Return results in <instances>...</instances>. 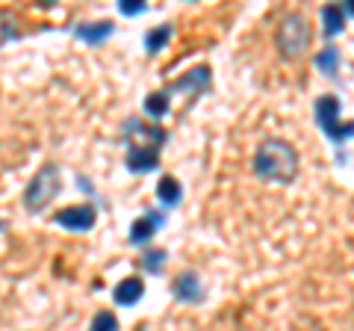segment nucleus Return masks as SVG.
Returning a JSON list of instances; mask_svg holds the SVG:
<instances>
[{
  "instance_id": "obj_1",
  "label": "nucleus",
  "mask_w": 354,
  "mask_h": 331,
  "mask_svg": "<svg viewBox=\"0 0 354 331\" xmlns=\"http://www.w3.org/2000/svg\"><path fill=\"white\" fill-rule=\"evenodd\" d=\"M254 175L266 181L290 184L298 175V154L290 142L283 139H266L254 154Z\"/></svg>"
},
{
  "instance_id": "obj_2",
  "label": "nucleus",
  "mask_w": 354,
  "mask_h": 331,
  "mask_svg": "<svg viewBox=\"0 0 354 331\" xmlns=\"http://www.w3.org/2000/svg\"><path fill=\"white\" fill-rule=\"evenodd\" d=\"M59 193H62V175H59L57 166L48 163V166H41V169L36 172V178L27 184V190H24V207H27L30 213H41Z\"/></svg>"
},
{
  "instance_id": "obj_3",
  "label": "nucleus",
  "mask_w": 354,
  "mask_h": 331,
  "mask_svg": "<svg viewBox=\"0 0 354 331\" xmlns=\"http://www.w3.org/2000/svg\"><path fill=\"white\" fill-rule=\"evenodd\" d=\"M274 45L283 57H301V53L310 48V24L301 12H290L283 15V21L278 24V33H274Z\"/></svg>"
},
{
  "instance_id": "obj_4",
  "label": "nucleus",
  "mask_w": 354,
  "mask_h": 331,
  "mask_svg": "<svg viewBox=\"0 0 354 331\" xmlns=\"http://www.w3.org/2000/svg\"><path fill=\"white\" fill-rule=\"evenodd\" d=\"M313 113H316L319 127H322L334 142H346V139L354 136V121H351V125H346V127L339 125V118H337L339 116V101L334 95H322V98H319L316 107H313Z\"/></svg>"
},
{
  "instance_id": "obj_5",
  "label": "nucleus",
  "mask_w": 354,
  "mask_h": 331,
  "mask_svg": "<svg viewBox=\"0 0 354 331\" xmlns=\"http://www.w3.org/2000/svg\"><path fill=\"white\" fill-rule=\"evenodd\" d=\"M53 222L68 228V231H92L97 222V213H95V207H88V204H71V207H62V211L53 216Z\"/></svg>"
},
{
  "instance_id": "obj_6",
  "label": "nucleus",
  "mask_w": 354,
  "mask_h": 331,
  "mask_svg": "<svg viewBox=\"0 0 354 331\" xmlns=\"http://www.w3.org/2000/svg\"><path fill=\"white\" fill-rule=\"evenodd\" d=\"M171 293L177 302H201L204 299V287H201V278H198V272L186 269L174 278L171 284Z\"/></svg>"
},
{
  "instance_id": "obj_7",
  "label": "nucleus",
  "mask_w": 354,
  "mask_h": 331,
  "mask_svg": "<svg viewBox=\"0 0 354 331\" xmlns=\"http://www.w3.org/2000/svg\"><path fill=\"white\" fill-rule=\"evenodd\" d=\"M162 222H165L162 213H145V216H139L136 222L130 225V246H145V242L153 240V234L162 228Z\"/></svg>"
},
{
  "instance_id": "obj_8",
  "label": "nucleus",
  "mask_w": 354,
  "mask_h": 331,
  "mask_svg": "<svg viewBox=\"0 0 354 331\" xmlns=\"http://www.w3.org/2000/svg\"><path fill=\"white\" fill-rule=\"evenodd\" d=\"M207 83H209V69L207 65H198V69H192L189 74H183L180 80H174L169 89H162V92L165 95H171V92H192V95H198Z\"/></svg>"
},
{
  "instance_id": "obj_9",
  "label": "nucleus",
  "mask_w": 354,
  "mask_h": 331,
  "mask_svg": "<svg viewBox=\"0 0 354 331\" xmlns=\"http://www.w3.org/2000/svg\"><path fill=\"white\" fill-rule=\"evenodd\" d=\"M115 33V24L113 21H86V24H77L74 36L86 42V45H101L104 39H109Z\"/></svg>"
},
{
  "instance_id": "obj_10",
  "label": "nucleus",
  "mask_w": 354,
  "mask_h": 331,
  "mask_svg": "<svg viewBox=\"0 0 354 331\" xmlns=\"http://www.w3.org/2000/svg\"><path fill=\"white\" fill-rule=\"evenodd\" d=\"M157 163H160V151L157 148H148V145H130L127 151V169L130 172H151V169H157Z\"/></svg>"
},
{
  "instance_id": "obj_11",
  "label": "nucleus",
  "mask_w": 354,
  "mask_h": 331,
  "mask_svg": "<svg viewBox=\"0 0 354 331\" xmlns=\"http://www.w3.org/2000/svg\"><path fill=\"white\" fill-rule=\"evenodd\" d=\"M142 293H145V284H142V278H124L113 290V299H115V305L130 307V305H136L142 299Z\"/></svg>"
},
{
  "instance_id": "obj_12",
  "label": "nucleus",
  "mask_w": 354,
  "mask_h": 331,
  "mask_svg": "<svg viewBox=\"0 0 354 331\" xmlns=\"http://www.w3.org/2000/svg\"><path fill=\"white\" fill-rule=\"evenodd\" d=\"M157 195L165 207H174V204H180V198H183V186L177 178L165 175V178H160V184H157Z\"/></svg>"
},
{
  "instance_id": "obj_13",
  "label": "nucleus",
  "mask_w": 354,
  "mask_h": 331,
  "mask_svg": "<svg viewBox=\"0 0 354 331\" xmlns=\"http://www.w3.org/2000/svg\"><path fill=\"white\" fill-rule=\"evenodd\" d=\"M322 27H325V36H337L346 27V12H342V6H325L322 9Z\"/></svg>"
},
{
  "instance_id": "obj_14",
  "label": "nucleus",
  "mask_w": 354,
  "mask_h": 331,
  "mask_svg": "<svg viewBox=\"0 0 354 331\" xmlns=\"http://www.w3.org/2000/svg\"><path fill=\"white\" fill-rule=\"evenodd\" d=\"M169 39H171V24L153 27L148 36H145V48H148V53H160L165 45H169Z\"/></svg>"
},
{
  "instance_id": "obj_15",
  "label": "nucleus",
  "mask_w": 354,
  "mask_h": 331,
  "mask_svg": "<svg viewBox=\"0 0 354 331\" xmlns=\"http://www.w3.org/2000/svg\"><path fill=\"white\" fill-rule=\"evenodd\" d=\"M313 62H316V69L322 71V74L334 77V74H337V65H339V51H337V48H325V51H319Z\"/></svg>"
},
{
  "instance_id": "obj_16",
  "label": "nucleus",
  "mask_w": 354,
  "mask_h": 331,
  "mask_svg": "<svg viewBox=\"0 0 354 331\" xmlns=\"http://www.w3.org/2000/svg\"><path fill=\"white\" fill-rule=\"evenodd\" d=\"M145 113L151 118H165L169 116V95L165 92H151L145 98Z\"/></svg>"
},
{
  "instance_id": "obj_17",
  "label": "nucleus",
  "mask_w": 354,
  "mask_h": 331,
  "mask_svg": "<svg viewBox=\"0 0 354 331\" xmlns=\"http://www.w3.org/2000/svg\"><path fill=\"white\" fill-rule=\"evenodd\" d=\"M15 24H18V21L12 15V9H0V48L18 36V27Z\"/></svg>"
},
{
  "instance_id": "obj_18",
  "label": "nucleus",
  "mask_w": 354,
  "mask_h": 331,
  "mask_svg": "<svg viewBox=\"0 0 354 331\" xmlns=\"http://www.w3.org/2000/svg\"><path fill=\"white\" fill-rule=\"evenodd\" d=\"M165 258H169V255H165V249H148L139 263H142V269H148V272H160Z\"/></svg>"
},
{
  "instance_id": "obj_19",
  "label": "nucleus",
  "mask_w": 354,
  "mask_h": 331,
  "mask_svg": "<svg viewBox=\"0 0 354 331\" xmlns=\"http://www.w3.org/2000/svg\"><path fill=\"white\" fill-rule=\"evenodd\" d=\"M88 331H118V319L113 311H97L92 325H88Z\"/></svg>"
},
{
  "instance_id": "obj_20",
  "label": "nucleus",
  "mask_w": 354,
  "mask_h": 331,
  "mask_svg": "<svg viewBox=\"0 0 354 331\" xmlns=\"http://www.w3.org/2000/svg\"><path fill=\"white\" fill-rule=\"evenodd\" d=\"M145 3H139V0H121V3H118V12L121 15H142V12H145Z\"/></svg>"
},
{
  "instance_id": "obj_21",
  "label": "nucleus",
  "mask_w": 354,
  "mask_h": 331,
  "mask_svg": "<svg viewBox=\"0 0 354 331\" xmlns=\"http://www.w3.org/2000/svg\"><path fill=\"white\" fill-rule=\"evenodd\" d=\"M342 12H351L354 15V3H346V6H342Z\"/></svg>"
},
{
  "instance_id": "obj_22",
  "label": "nucleus",
  "mask_w": 354,
  "mask_h": 331,
  "mask_svg": "<svg viewBox=\"0 0 354 331\" xmlns=\"http://www.w3.org/2000/svg\"><path fill=\"white\" fill-rule=\"evenodd\" d=\"M0 231H3V222H0Z\"/></svg>"
}]
</instances>
